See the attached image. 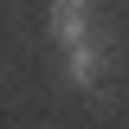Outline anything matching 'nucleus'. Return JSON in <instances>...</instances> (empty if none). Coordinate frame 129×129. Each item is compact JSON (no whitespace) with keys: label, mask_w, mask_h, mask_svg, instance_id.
Listing matches in <instances>:
<instances>
[{"label":"nucleus","mask_w":129,"mask_h":129,"mask_svg":"<svg viewBox=\"0 0 129 129\" xmlns=\"http://www.w3.org/2000/svg\"><path fill=\"white\" fill-rule=\"evenodd\" d=\"M52 39L64 52L90 39V0H52Z\"/></svg>","instance_id":"obj_1"},{"label":"nucleus","mask_w":129,"mask_h":129,"mask_svg":"<svg viewBox=\"0 0 129 129\" xmlns=\"http://www.w3.org/2000/svg\"><path fill=\"white\" fill-rule=\"evenodd\" d=\"M64 78L78 84V90H90V84H97V45H90V39L64 52Z\"/></svg>","instance_id":"obj_2"}]
</instances>
